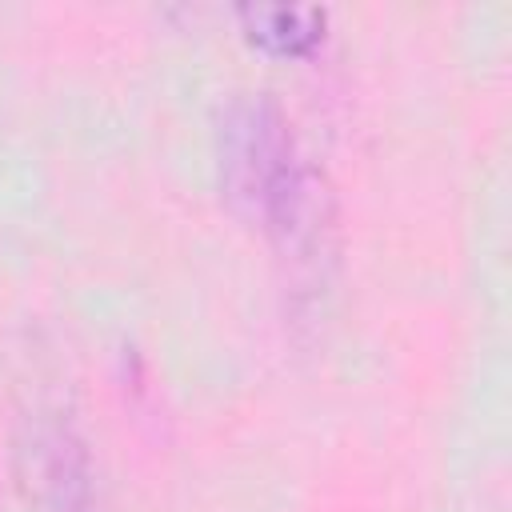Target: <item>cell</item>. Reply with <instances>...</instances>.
<instances>
[{"label": "cell", "instance_id": "cell-1", "mask_svg": "<svg viewBox=\"0 0 512 512\" xmlns=\"http://www.w3.org/2000/svg\"><path fill=\"white\" fill-rule=\"evenodd\" d=\"M256 220L276 244V256L288 264L300 280H324V272L336 260V196L316 164H308L304 152L292 156V164L280 172V180L268 188Z\"/></svg>", "mask_w": 512, "mask_h": 512}, {"label": "cell", "instance_id": "cell-4", "mask_svg": "<svg viewBox=\"0 0 512 512\" xmlns=\"http://www.w3.org/2000/svg\"><path fill=\"white\" fill-rule=\"evenodd\" d=\"M244 36L276 56H308L324 40V8L312 4H244Z\"/></svg>", "mask_w": 512, "mask_h": 512}, {"label": "cell", "instance_id": "cell-2", "mask_svg": "<svg viewBox=\"0 0 512 512\" xmlns=\"http://www.w3.org/2000/svg\"><path fill=\"white\" fill-rule=\"evenodd\" d=\"M220 184L224 196L244 212L256 216L268 188L280 180V172L292 164L296 136L276 108L272 96H236L228 100L220 116Z\"/></svg>", "mask_w": 512, "mask_h": 512}, {"label": "cell", "instance_id": "cell-3", "mask_svg": "<svg viewBox=\"0 0 512 512\" xmlns=\"http://www.w3.org/2000/svg\"><path fill=\"white\" fill-rule=\"evenodd\" d=\"M20 472L40 512H96V472L84 436L60 404L36 400L20 416Z\"/></svg>", "mask_w": 512, "mask_h": 512}]
</instances>
